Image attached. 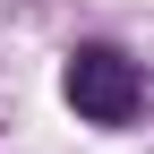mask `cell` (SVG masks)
Wrapping results in <instances>:
<instances>
[{
	"label": "cell",
	"instance_id": "1",
	"mask_svg": "<svg viewBox=\"0 0 154 154\" xmlns=\"http://www.w3.org/2000/svg\"><path fill=\"white\" fill-rule=\"evenodd\" d=\"M60 103H69L86 128H128V120L146 111V69L128 60L120 43H69V60H60Z\"/></svg>",
	"mask_w": 154,
	"mask_h": 154
}]
</instances>
